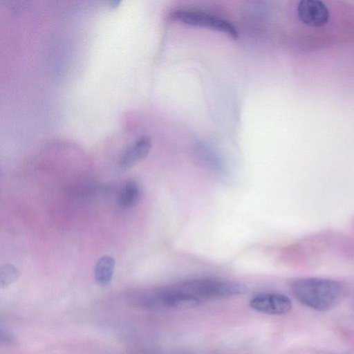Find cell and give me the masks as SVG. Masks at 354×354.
Here are the masks:
<instances>
[{
  "label": "cell",
  "mask_w": 354,
  "mask_h": 354,
  "mask_svg": "<svg viewBox=\"0 0 354 354\" xmlns=\"http://www.w3.org/2000/svg\"><path fill=\"white\" fill-rule=\"evenodd\" d=\"M291 290L301 304L319 311L333 308L345 293L339 281L318 277L297 279L292 282Z\"/></svg>",
  "instance_id": "cell-1"
},
{
  "label": "cell",
  "mask_w": 354,
  "mask_h": 354,
  "mask_svg": "<svg viewBox=\"0 0 354 354\" xmlns=\"http://www.w3.org/2000/svg\"><path fill=\"white\" fill-rule=\"evenodd\" d=\"M174 20L183 24L205 28L224 32L234 39L238 38V31L228 21L201 11L179 10L172 13Z\"/></svg>",
  "instance_id": "cell-2"
},
{
  "label": "cell",
  "mask_w": 354,
  "mask_h": 354,
  "mask_svg": "<svg viewBox=\"0 0 354 354\" xmlns=\"http://www.w3.org/2000/svg\"><path fill=\"white\" fill-rule=\"evenodd\" d=\"M250 307L261 313L281 315L292 309V301L286 295L277 292L261 293L250 301Z\"/></svg>",
  "instance_id": "cell-3"
},
{
  "label": "cell",
  "mask_w": 354,
  "mask_h": 354,
  "mask_svg": "<svg viewBox=\"0 0 354 354\" xmlns=\"http://www.w3.org/2000/svg\"><path fill=\"white\" fill-rule=\"evenodd\" d=\"M297 10L300 21L310 26H323L329 19L328 8L322 1L318 0L301 1Z\"/></svg>",
  "instance_id": "cell-4"
},
{
  "label": "cell",
  "mask_w": 354,
  "mask_h": 354,
  "mask_svg": "<svg viewBox=\"0 0 354 354\" xmlns=\"http://www.w3.org/2000/svg\"><path fill=\"white\" fill-rule=\"evenodd\" d=\"M152 147L151 139L149 136H142L137 139L122 153L119 159L121 168H130L143 160Z\"/></svg>",
  "instance_id": "cell-5"
},
{
  "label": "cell",
  "mask_w": 354,
  "mask_h": 354,
  "mask_svg": "<svg viewBox=\"0 0 354 354\" xmlns=\"http://www.w3.org/2000/svg\"><path fill=\"white\" fill-rule=\"evenodd\" d=\"M115 266V260L110 256L105 255L98 259L94 270L95 280L98 285L105 286L111 282Z\"/></svg>",
  "instance_id": "cell-6"
},
{
  "label": "cell",
  "mask_w": 354,
  "mask_h": 354,
  "mask_svg": "<svg viewBox=\"0 0 354 354\" xmlns=\"http://www.w3.org/2000/svg\"><path fill=\"white\" fill-rule=\"evenodd\" d=\"M141 196L140 185L133 180L127 182L123 187L118 198V203L123 209H129L137 205Z\"/></svg>",
  "instance_id": "cell-7"
},
{
  "label": "cell",
  "mask_w": 354,
  "mask_h": 354,
  "mask_svg": "<svg viewBox=\"0 0 354 354\" xmlns=\"http://www.w3.org/2000/svg\"><path fill=\"white\" fill-rule=\"evenodd\" d=\"M19 270L11 264L3 266L0 270V284L2 288L15 282L19 277Z\"/></svg>",
  "instance_id": "cell-8"
},
{
  "label": "cell",
  "mask_w": 354,
  "mask_h": 354,
  "mask_svg": "<svg viewBox=\"0 0 354 354\" xmlns=\"http://www.w3.org/2000/svg\"><path fill=\"white\" fill-rule=\"evenodd\" d=\"M197 150L199 158L203 160L205 164L216 169H220L222 167L221 160L211 149H207L205 146L200 145Z\"/></svg>",
  "instance_id": "cell-9"
},
{
  "label": "cell",
  "mask_w": 354,
  "mask_h": 354,
  "mask_svg": "<svg viewBox=\"0 0 354 354\" xmlns=\"http://www.w3.org/2000/svg\"><path fill=\"white\" fill-rule=\"evenodd\" d=\"M17 342L15 335L6 328L1 327V343L11 346Z\"/></svg>",
  "instance_id": "cell-10"
},
{
  "label": "cell",
  "mask_w": 354,
  "mask_h": 354,
  "mask_svg": "<svg viewBox=\"0 0 354 354\" xmlns=\"http://www.w3.org/2000/svg\"><path fill=\"white\" fill-rule=\"evenodd\" d=\"M120 3V1H113L109 2V5L111 7L115 8Z\"/></svg>",
  "instance_id": "cell-11"
}]
</instances>
